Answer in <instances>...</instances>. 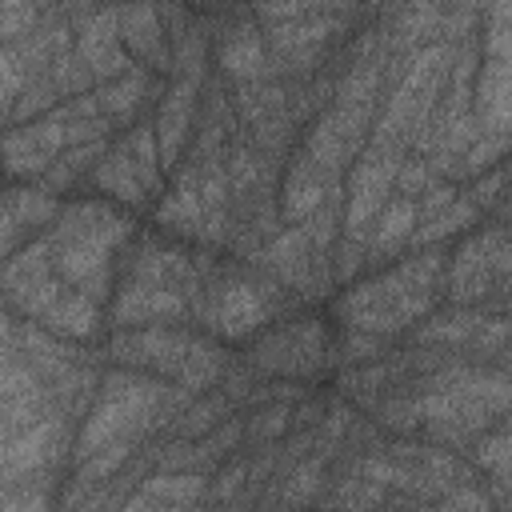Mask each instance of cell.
Segmentation results:
<instances>
[{
  "label": "cell",
  "mask_w": 512,
  "mask_h": 512,
  "mask_svg": "<svg viewBox=\"0 0 512 512\" xmlns=\"http://www.w3.org/2000/svg\"><path fill=\"white\" fill-rule=\"evenodd\" d=\"M160 88H164V76H156V72L132 64L128 72H120V76L96 84L92 92H96V104H100V112L108 116V124L120 132V128H132L136 120H148V112H152Z\"/></svg>",
  "instance_id": "obj_13"
},
{
  "label": "cell",
  "mask_w": 512,
  "mask_h": 512,
  "mask_svg": "<svg viewBox=\"0 0 512 512\" xmlns=\"http://www.w3.org/2000/svg\"><path fill=\"white\" fill-rule=\"evenodd\" d=\"M132 232H136L132 212L104 196L60 204L56 220L44 228L56 276L100 304H108L116 288V260Z\"/></svg>",
  "instance_id": "obj_2"
},
{
  "label": "cell",
  "mask_w": 512,
  "mask_h": 512,
  "mask_svg": "<svg viewBox=\"0 0 512 512\" xmlns=\"http://www.w3.org/2000/svg\"><path fill=\"white\" fill-rule=\"evenodd\" d=\"M24 240H28V232H24V224L16 220V212H12V204H8V192L0 188V264H4L8 252L20 248Z\"/></svg>",
  "instance_id": "obj_18"
},
{
  "label": "cell",
  "mask_w": 512,
  "mask_h": 512,
  "mask_svg": "<svg viewBox=\"0 0 512 512\" xmlns=\"http://www.w3.org/2000/svg\"><path fill=\"white\" fill-rule=\"evenodd\" d=\"M240 416H244V448L276 444L292 432V400H260Z\"/></svg>",
  "instance_id": "obj_17"
},
{
  "label": "cell",
  "mask_w": 512,
  "mask_h": 512,
  "mask_svg": "<svg viewBox=\"0 0 512 512\" xmlns=\"http://www.w3.org/2000/svg\"><path fill=\"white\" fill-rule=\"evenodd\" d=\"M208 80V76H204ZM204 80H192V76H168L152 112H148V124L156 132V148H160V164L164 172L176 168V160L184 156V144L196 128V108H200V88Z\"/></svg>",
  "instance_id": "obj_9"
},
{
  "label": "cell",
  "mask_w": 512,
  "mask_h": 512,
  "mask_svg": "<svg viewBox=\"0 0 512 512\" xmlns=\"http://www.w3.org/2000/svg\"><path fill=\"white\" fill-rule=\"evenodd\" d=\"M72 52L80 56V64L92 72L96 84L120 76L132 68V56L124 52L120 44V28H116V4H104V8H92L88 16L72 20Z\"/></svg>",
  "instance_id": "obj_11"
},
{
  "label": "cell",
  "mask_w": 512,
  "mask_h": 512,
  "mask_svg": "<svg viewBox=\"0 0 512 512\" xmlns=\"http://www.w3.org/2000/svg\"><path fill=\"white\" fill-rule=\"evenodd\" d=\"M340 188V176L320 168L308 152L292 148L280 164V180H276V212H280V224H300L308 220L332 192Z\"/></svg>",
  "instance_id": "obj_10"
},
{
  "label": "cell",
  "mask_w": 512,
  "mask_h": 512,
  "mask_svg": "<svg viewBox=\"0 0 512 512\" xmlns=\"http://www.w3.org/2000/svg\"><path fill=\"white\" fill-rule=\"evenodd\" d=\"M372 112L376 104L364 100H328L304 128L296 148L308 152L320 168L344 176V168L360 156V148L368 144V128H372Z\"/></svg>",
  "instance_id": "obj_7"
},
{
  "label": "cell",
  "mask_w": 512,
  "mask_h": 512,
  "mask_svg": "<svg viewBox=\"0 0 512 512\" xmlns=\"http://www.w3.org/2000/svg\"><path fill=\"white\" fill-rule=\"evenodd\" d=\"M64 152V120H60V104L44 116L20 120V124H4L0 128V176L12 184H28L40 180L44 168Z\"/></svg>",
  "instance_id": "obj_8"
},
{
  "label": "cell",
  "mask_w": 512,
  "mask_h": 512,
  "mask_svg": "<svg viewBox=\"0 0 512 512\" xmlns=\"http://www.w3.org/2000/svg\"><path fill=\"white\" fill-rule=\"evenodd\" d=\"M420 224V212H416V196H404V192H392L384 200V208L376 212V220L368 224L364 232V272H376L384 268L388 260H396L400 252H408V236L412 228Z\"/></svg>",
  "instance_id": "obj_14"
},
{
  "label": "cell",
  "mask_w": 512,
  "mask_h": 512,
  "mask_svg": "<svg viewBox=\"0 0 512 512\" xmlns=\"http://www.w3.org/2000/svg\"><path fill=\"white\" fill-rule=\"evenodd\" d=\"M112 144V136H100V140H84V144H64V152L44 168V176L36 180L40 188L64 196L72 188H80L88 180V172L96 168V160L104 156V148Z\"/></svg>",
  "instance_id": "obj_16"
},
{
  "label": "cell",
  "mask_w": 512,
  "mask_h": 512,
  "mask_svg": "<svg viewBox=\"0 0 512 512\" xmlns=\"http://www.w3.org/2000/svg\"><path fill=\"white\" fill-rule=\"evenodd\" d=\"M244 344L248 348L240 352V360L256 376L312 384V380H332V372L340 368V360H336V324H328L312 308H296V312L276 316L272 324H264Z\"/></svg>",
  "instance_id": "obj_4"
},
{
  "label": "cell",
  "mask_w": 512,
  "mask_h": 512,
  "mask_svg": "<svg viewBox=\"0 0 512 512\" xmlns=\"http://www.w3.org/2000/svg\"><path fill=\"white\" fill-rule=\"evenodd\" d=\"M116 28H120V44L132 56V64L168 80L172 48H168V32H164L156 0H120L116 4Z\"/></svg>",
  "instance_id": "obj_12"
},
{
  "label": "cell",
  "mask_w": 512,
  "mask_h": 512,
  "mask_svg": "<svg viewBox=\"0 0 512 512\" xmlns=\"http://www.w3.org/2000/svg\"><path fill=\"white\" fill-rule=\"evenodd\" d=\"M92 192H100L104 200L136 212H148L152 200L164 192V164H160V148H156V132L148 120H136L132 128H120L112 136V144L104 148V156L96 160V168L84 180Z\"/></svg>",
  "instance_id": "obj_6"
},
{
  "label": "cell",
  "mask_w": 512,
  "mask_h": 512,
  "mask_svg": "<svg viewBox=\"0 0 512 512\" xmlns=\"http://www.w3.org/2000/svg\"><path fill=\"white\" fill-rule=\"evenodd\" d=\"M444 248L448 244L412 248L388 260L384 268L356 276L332 300V320L344 328L404 340L444 300Z\"/></svg>",
  "instance_id": "obj_1"
},
{
  "label": "cell",
  "mask_w": 512,
  "mask_h": 512,
  "mask_svg": "<svg viewBox=\"0 0 512 512\" xmlns=\"http://www.w3.org/2000/svg\"><path fill=\"white\" fill-rule=\"evenodd\" d=\"M508 312V220L484 216L444 248V300Z\"/></svg>",
  "instance_id": "obj_5"
},
{
  "label": "cell",
  "mask_w": 512,
  "mask_h": 512,
  "mask_svg": "<svg viewBox=\"0 0 512 512\" xmlns=\"http://www.w3.org/2000/svg\"><path fill=\"white\" fill-rule=\"evenodd\" d=\"M296 308H312V304H300L260 264L220 256L216 272L208 276V284L200 288V296L192 304V324L212 332L224 344H244L264 324H272L276 316L296 312Z\"/></svg>",
  "instance_id": "obj_3"
},
{
  "label": "cell",
  "mask_w": 512,
  "mask_h": 512,
  "mask_svg": "<svg viewBox=\"0 0 512 512\" xmlns=\"http://www.w3.org/2000/svg\"><path fill=\"white\" fill-rule=\"evenodd\" d=\"M208 496V472H176L152 468L120 504L124 508H192Z\"/></svg>",
  "instance_id": "obj_15"
},
{
  "label": "cell",
  "mask_w": 512,
  "mask_h": 512,
  "mask_svg": "<svg viewBox=\"0 0 512 512\" xmlns=\"http://www.w3.org/2000/svg\"><path fill=\"white\" fill-rule=\"evenodd\" d=\"M4 448H8V432L0 428V464H4Z\"/></svg>",
  "instance_id": "obj_19"
}]
</instances>
